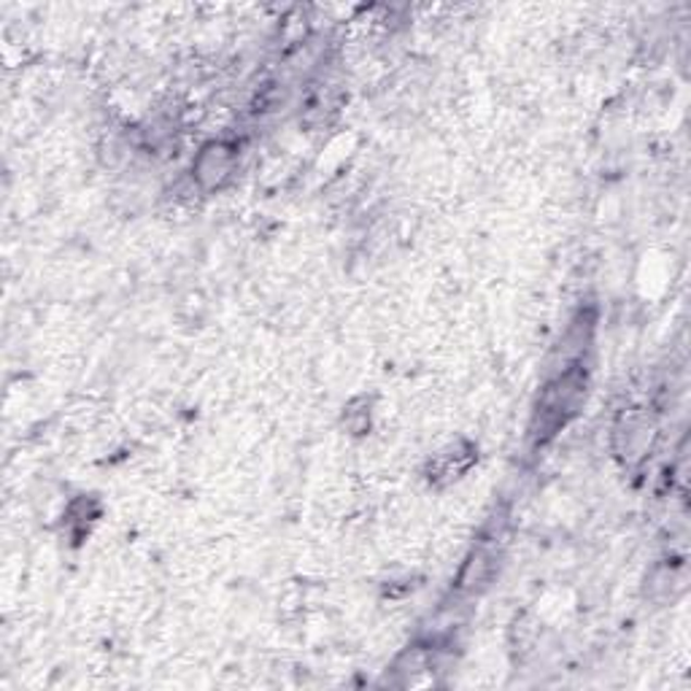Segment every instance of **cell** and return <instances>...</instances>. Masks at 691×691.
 Here are the masks:
<instances>
[{
    "mask_svg": "<svg viewBox=\"0 0 691 691\" xmlns=\"http://www.w3.org/2000/svg\"><path fill=\"white\" fill-rule=\"evenodd\" d=\"M238 171V146L233 140H208L193 160V184L198 193H219Z\"/></svg>",
    "mask_w": 691,
    "mask_h": 691,
    "instance_id": "3",
    "label": "cell"
},
{
    "mask_svg": "<svg viewBox=\"0 0 691 691\" xmlns=\"http://www.w3.org/2000/svg\"><path fill=\"white\" fill-rule=\"evenodd\" d=\"M656 435H659L656 421L640 408H632V411L619 414V419L610 427V448L621 465L632 468L654 452Z\"/></svg>",
    "mask_w": 691,
    "mask_h": 691,
    "instance_id": "2",
    "label": "cell"
},
{
    "mask_svg": "<svg viewBox=\"0 0 691 691\" xmlns=\"http://www.w3.org/2000/svg\"><path fill=\"white\" fill-rule=\"evenodd\" d=\"M476 459H479V454H476L473 443L457 441L430 459V465H427V479H430L432 486H452L470 473Z\"/></svg>",
    "mask_w": 691,
    "mask_h": 691,
    "instance_id": "4",
    "label": "cell"
},
{
    "mask_svg": "<svg viewBox=\"0 0 691 691\" xmlns=\"http://www.w3.org/2000/svg\"><path fill=\"white\" fill-rule=\"evenodd\" d=\"M538 634H541V624L532 619L530 614H521L519 619L514 621V627H510V640H514V645H519L521 651H530L532 645H535Z\"/></svg>",
    "mask_w": 691,
    "mask_h": 691,
    "instance_id": "8",
    "label": "cell"
},
{
    "mask_svg": "<svg viewBox=\"0 0 691 691\" xmlns=\"http://www.w3.org/2000/svg\"><path fill=\"white\" fill-rule=\"evenodd\" d=\"M589 395V373L583 365L572 362L565 365L559 373L543 386L541 397H538V408L532 414L530 424V437L535 441V446L548 443L567 421L572 419L581 406L587 403Z\"/></svg>",
    "mask_w": 691,
    "mask_h": 691,
    "instance_id": "1",
    "label": "cell"
},
{
    "mask_svg": "<svg viewBox=\"0 0 691 691\" xmlns=\"http://www.w3.org/2000/svg\"><path fill=\"white\" fill-rule=\"evenodd\" d=\"M681 589V572L676 565H656L645 576V597L649 600H673Z\"/></svg>",
    "mask_w": 691,
    "mask_h": 691,
    "instance_id": "6",
    "label": "cell"
},
{
    "mask_svg": "<svg viewBox=\"0 0 691 691\" xmlns=\"http://www.w3.org/2000/svg\"><path fill=\"white\" fill-rule=\"evenodd\" d=\"M494 570H497V559L489 548H476L470 552L468 559L462 562L457 576V589L462 594H479L489 587V581L494 578Z\"/></svg>",
    "mask_w": 691,
    "mask_h": 691,
    "instance_id": "5",
    "label": "cell"
},
{
    "mask_svg": "<svg viewBox=\"0 0 691 691\" xmlns=\"http://www.w3.org/2000/svg\"><path fill=\"white\" fill-rule=\"evenodd\" d=\"M341 421H344V430L348 432V435L354 437L368 435L370 424H373V397L368 395L351 397V400L344 406V416H341Z\"/></svg>",
    "mask_w": 691,
    "mask_h": 691,
    "instance_id": "7",
    "label": "cell"
}]
</instances>
